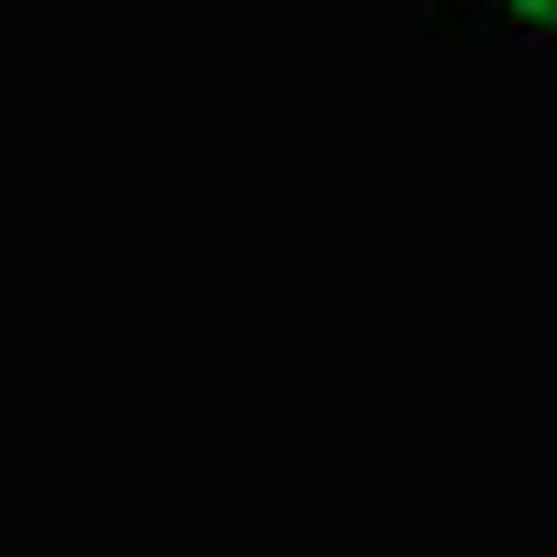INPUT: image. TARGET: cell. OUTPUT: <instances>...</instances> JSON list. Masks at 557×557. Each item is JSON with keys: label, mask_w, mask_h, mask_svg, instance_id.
I'll return each instance as SVG.
<instances>
[{"label": "cell", "mask_w": 557, "mask_h": 557, "mask_svg": "<svg viewBox=\"0 0 557 557\" xmlns=\"http://www.w3.org/2000/svg\"><path fill=\"white\" fill-rule=\"evenodd\" d=\"M524 12H557V0H524Z\"/></svg>", "instance_id": "6da1fadb"}]
</instances>
